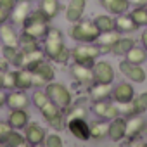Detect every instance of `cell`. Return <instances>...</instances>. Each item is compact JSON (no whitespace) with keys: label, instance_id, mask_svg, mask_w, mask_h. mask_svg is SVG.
<instances>
[{"label":"cell","instance_id":"4","mask_svg":"<svg viewBox=\"0 0 147 147\" xmlns=\"http://www.w3.org/2000/svg\"><path fill=\"white\" fill-rule=\"evenodd\" d=\"M100 55V49L95 43H78L71 50V59L73 62H78L83 66H94L97 57Z\"/></svg>","mask_w":147,"mask_h":147},{"label":"cell","instance_id":"47","mask_svg":"<svg viewBox=\"0 0 147 147\" xmlns=\"http://www.w3.org/2000/svg\"><path fill=\"white\" fill-rule=\"evenodd\" d=\"M128 4L130 5H147V0H128Z\"/></svg>","mask_w":147,"mask_h":147},{"label":"cell","instance_id":"23","mask_svg":"<svg viewBox=\"0 0 147 147\" xmlns=\"http://www.w3.org/2000/svg\"><path fill=\"white\" fill-rule=\"evenodd\" d=\"M30 121V114L26 109H11L9 113V118H7V123L11 125V128L14 130H24V126L28 125Z\"/></svg>","mask_w":147,"mask_h":147},{"label":"cell","instance_id":"7","mask_svg":"<svg viewBox=\"0 0 147 147\" xmlns=\"http://www.w3.org/2000/svg\"><path fill=\"white\" fill-rule=\"evenodd\" d=\"M147 128V119L142 118V114H131V116H126V135L125 138H128L126 145H137L140 144L138 138L142 137V133L145 131Z\"/></svg>","mask_w":147,"mask_h":147},{"label":"cell","instance_id":"44","mask_svg":"<svg viewBox=\"0 0 147 147\" xmlns=\"http://www.w3.org/2000/svg\"><path fill=\"white\" fill-rule=\"evenodd\" d=\"M9 130H11V125H9L7 121H0V138H2Z\"/></svg>","mask_w":147,"mask_h":147},{"label":"cell","instance_id":"9","mask_svg":"<svg viewBox=\"0 0 147 147\" xmlns=\"http://www.w3.org/2000/svg\"><path fill=\"white\" fill-rule=\"evenodd\" d=\"M92 113L106 121H111L118 116H121L118 104H114L111 99H104V100H92Z\"/></svg>","mask_w":147,"mask_h":147},{"label":"cell","instance_id":"12","mask_svg":"<svg viewBox=\"0 0 147 147\" xmlns=\"http://www.w3.org/2000/svg\"><path fill=\"white\" fill-rule=\"evenodd\" d=\"M92 69H94V82L113 83V80H114V69H113L111 62H107V61H95V64L92 66Z\"/></svg>","mask_w":147,"mask_h":147},{"label":"cell","instance_id":"22","mask_svg":"<svg viewBox=\"0 0 147 147\" xmlns=\"http://www.w3.org/2000/svg\"><path fill=\"white\" fill-rule=\"evenodd\" d=\"M113 94V83H99L94 82L88 87V95L92 100H104V99H111Z\"/></svg>","mask_w":147,"mask_h":147},{"label":"cell","instance_id":"24","mask_svg":"<svg viewBox=\"0 0 147 147\" xmlns=\"http://www.w3.org/2000/svg\"><path fill=\"white\" fill-rule=\"evenodd\" d=\"M0 145H7V147H24V145H28V142H26V137H24L19 130L11 128L2 138H0Z\"/></svg>","mask_w":147,"mask_h":147},{"label":"cell","instance_id":"1","mask_svg":"<svg viewBox=\"0 0 147 147\" xmlns=\"http://www.w3.org/2000/svg\"><path fill=\"white\" fill-rule=\"evenodd\" d=\"M99 28L95 26L94 21L90 19H80L76 23H73V28L69 31V36L78 42V43H94L99 36Z\"/></svg>","mask_w":147,"mask_h":147},{"label":"cell","instance_id":"3","mask_svg":"<svg viewBox=\"0 0 147 147\" xmlns=\"http://www.w3.org/2000/svg\"><path fill=\"white\" fill-rule=\"evenodd\" d=\"M64 47H66V43H64L62 31L59 28H52L50 26V30L43 36V54H45V57L50 59V61H54L61 54V50Z\"/></svg>","mask_w":147,"mask_h":147},{"label":"cell","instance_id":"32","mask_svg":"<svg viewBox=\"0 0 147 147\" xmlns=\"http://www.w3.org/2000/svg\"><path fill=\"white\" fill-rule=\"evenodd\" d=\"M133 45H135V40H133L131 36H125V35H121V36H119V40L113 45L111 52H113V54H116V55H125V54H126Z\"/></svg>","mask_w":147,"mask_h":147},{"label":"cell","instance_id":"25","mask_svg":"<svg viewBox=\"0 0 147 147\" xmlns=\"http://www.w3.org/2000/svg\"><path fill=\"white\" fill-rule=\"evenodd\" d=\"M16 88L24 90V92L33 88V73H31V69H26V67H18L16 69Z\"/></svg>","mask_w":147,"mask_h":147},{"label":"cell","instance_id":"50","mask_svg":"<svg viewBox=\"0 0 147 147\" xmlns=\"http://www.w3.org/2000/svg\"><path fill=\"white\" fill-rule=\"evenodd\" d=\"M99 2H100V0H99Z\"/></svg>","mask_w":147,"mask_h":147},{"label":"cell","instance_id":"11","mask_svg":"<svg viewBox=\"0 0 147 147\" xmlns=\"http://www.w3.org/2000/svg\"><path fill=\"white\" fill-rule=\"evenodd\" d=\"M119 71L133 83H144L147 80V73L142 67V64H133V62H128L126 59L119 62Z\"/></svg>","mask_w":147,"mask_h":147},{"label":"cell","instance_id":"43","mask_svg":"<svg viewBox=\"0 0 147 147\" xmlns=\"http://www.w3.org/2000/svg\"><path fill=\"white\" fill-rule=\"evenodd\" d=\"M11 67V62L4 57V55H0V73H4V71H7Z\"/></svg>","mask_w":147,"mask_h":147},{"label":"cell","instance_id":"36","mask_svg":"<svg viewBox=\"0 0 147 147\" xmlns=\"http://www.w3.org/2000/svg\"><path fill=\"white\" fill-rule=\"evenodd\" d=\"M18 47H19L21 50H35V49H40L38 38H35V36H31V35H28V33H24V31L19 35V43H18Z\"/></svg>","mask_w":147,"mask_h":147},{"label":"cell","instance_id":"31","mask_svg":"<svg viewBox=\"0 0 147 147\" xmlns=\"http://www.w3.org/2000/svg\"><path fill=\"white\" fill-rule=\"evenodd\" d=\"M38 9L52 21L54 18H57V14L61 11V4H59V0H40Z\"/></svg>","mask_w":147,"mask_h":147},{"label":"cell","instance_id":"2","mask_svg":"<svg viewBox=\"0 0 147 147\" xmlns=\"http://www.w3.org/2000/svg\"><path fill=\"white\" fill-rule=\"evenodd\" d=\"M50 19L38 9V11H31V14L28 16V19L23 24V31L35 36V38H43L47 35V31L50 30Z\"/></svg>","mask_w":147,"mask_h":147},{"label":"cell","instance_id":"38","mask_svg":"<svg viewBox=\"0 0 147 147\" xmlns=\"http://www.w3.org/2000/svg\"><path fill=\"white\" fill-rule=\"evenodd\" d=\"M16 88V69H7L2 73V90H14Z\"/></svg>","mask_w":147,"mask_h":147},{"label":"cell","instance_id":"26","mask_svg":"<svg viewBox=\"0 0 147 147\" xmlns=\"http://www.w3.org/2000/svg\"><path fill=\"white\" fill-rule=\"evenodd\" d=\"M0 42H2V45L18 47V43H19V35L16 33V30H14L12 24H9V23L0 24Z\"/></svg>","mask_w":147,"mask_h":147},{"label":"cell","instance_id":"30","mask_svg":"<svg viewBox=\"0 0 147 147\" xmlns=\"http://www.w3.org/2000/svg\"><path fill=\"white\" fill-rule=\"evenodd\" d=\"M125 59L128 62H133V64H144L147 61V50L142 47V45H133L126 54H125Z\"/></svg>","mask_w":147,"mask_h":147},{"label":"cell","instance_id":"14","mask_svg":"<svg viewBox=\"0 0 147 147\" xmlns=\"http://www.w3.org/2000/svg\"><path fill=\"white\" fill-rule=\"evenodd\" d=\"M5 106L9 109H28L30 97L24 90H19V88L9 90L7 95H5Z\"/></svg>","mask_w":147,"mask_h":147},{"label":"cell","instance_id":"48","mask_svg":"<svg viewBox=\"0 0 147 147\" xmlns=\"http://www.w3.org/2000/svg\"><path fill=\"white\" fill-rule=\"evenodd\" d=\"M5 92H2V88H0V107H2V106H5Z\"/></svg>","mask_w":147,"mask_h":147},{"label":"cell","instance_id":"15","mask_svg":"<svg viewBox=\"0 0 147 147\" xmlns=\"http://www.w3.org/2000/svg\"><path fill=\"white\" fill-rule=\"evenodd\" d=\"M69 69H71V76L75 78L80 85L90 87L94 83V69L90 66H83V64H78V62H73V66Z\"/></svg>","mask_w":147,"mask_h":147},{"label":"cell","instance_id":"42","mask_svg":"<svg viewBox=\"0 0 147 147\" xmlns=\"http://www.w3.org/2000/svg\"><path fill=\"white\" fill-rule=\"evenodd\" d=\"M11 19V11L4 5H0V24H4Z\"/></svg>","mask_w":147,"mask_h":147},{"label":"cell","instance_id":"39","mask_svg":"<svg viewBox=\"0 0 147 147\" xmlns=\"http://www.w3.org/2000/svg\"><path fill=\"white\" fill-rule=\"evenodd\" d=\"M49 100H50V99H49L45 88H43V90H42V88H36V90L33 92V95H31V102H33V106H35L36 109H40L42 106H45Z\"/></svg>","mask_w":147,"mask_h":147},{"label":"cell","instance_id":"41","mask_svg":"<svg viewBox=\"0 0 147 147\" xmlns=\"http://www.w3.org/2000/svg\"><path fill=\"white\" fill-rule=\"evenodd\" d=\"M69 59H71V50H69L67 47H64V49L61 50V54H59L52 62H55V64H67Z\"/></svg>","mask_w":147,"mask_h":147},{"label":"cell","instance_id":"16","mask_svg":"<svg viewBox=\"0 0 147 147\" xmlns=\"http://www.w3.org/2000/svg\"><path fill=\"white\" fill-rule=\"evenodd\" d=\"M30 14H31L30 0H16L14 7L11 9V21L14 24H18V26H23Z\"/></svg>","mask_w":147,"mask_h":147},{"label":"cell","instance_id":"33","mask_svg":"<svg viewBox=\"0 0 147 147\" xmlns=\"http://www.w3.org/2000/svg\"><path fill=\"white\" fill-rule=\"evenodd\" d=\"M131 113L133 114H144L147 111V92H142L131 99Z\"/></svg>","mask_w":147,"mask_h":147},{"label":"cell","instance_id":"34","mask_svg":"<svg viewBox=\"0 0 147 147\" xmlns=\"http://www.w3.org/2000/svg\"><path fill=\"white\" fill-rule=\"evenodd\" d=\"M130 16H131V19L135 21V24L138 28L147 26V5H137V7H133L131 12H130Z\"/></svg>","mask_w":147,"mask_h":147},{"label":"cell","instance_id":"49","mask_svg":"<svg viewBox=\"0 0 147 147\" xmlns=\"http://www.w3.org/2000/svg\"><path fill=\"white\" fill-rule=\"evenodd\" d=\"M0 88H2V73H0Z\"/></svg>","mask_w":147,"mask_h":147},{"label":"cell","instance_id":"17","mask_svg":"<svg viewBox=\"0 0 147 147\" xmlns=\"http://www.w3.org/2000/svg\"><path fill=\"white\" fill-rule=\"evenodd\" d=\"M126 135V118L125 116H118L114 119L109 121V128H107V138L111 142H121Z\"/></svg>","mask_w":147,"mask_h":147},{"label":"cell","instance_id":"27","mask_svg":"<svg viewBox=\"0 0 147 147\" xmlns=\"http://www.w3.org/2000/svg\"><path fill=\"white\" fill-rule=\"evenodd\" d=\"M107 128H109V121L106 119H95L90 123V140L100 142L104 138H107Z\"/></svg>","mask_w":147,"mask_h":147},{"label":"cell","instance_id":"21","mask_svg":"<svg viewBox=\"0 0 147 147\" xmlns=\"http://www.w3.org/2000/svg\"><path fill=\"white\" fill-rule=\"evenodd\" d=\"M85 7H87V0H69V5L66 9V19L69 23H76L83 19Z\"/></svg>","mask_w":147,"mask_h":147},{"label":"cell","instance_id":"19","mask_svg":"<svg viewBox=\"0 0 147 147\" xmlns=\"http://www.w3.org/2000/svg\"><path fill=\"white\" fill-rule=\"evenodd\" d=\"M45 135L47 131L38 125V123H28L24 126V137H26V142L30 145H43V140H45Z\"/></svg>","mask_w":147,"mask_h":147},{"label":"cell","instance_id":"18","mask_svg":"<svg viewBox=\"0 0 147 147\" xmlns=\"http://www.w3.org/2000/svg\"><path fill=\"white\" fill-rule=\"evenodd\" d=\"M45 59V54L42 49H35V50H21V57L18 62V67H26V69H33L38 62H42Z\"/></svg>","mask_w":147,"mask_h":147},{"label":"cell","instance_id":"13","mask_svg":"<svg viewBox=\"0 0 147 147\" xmlns=\"http://www.w3.org/2000/svg\"><path fill=\"white\" fill-rule=\"evenodd\" d=\"M135 97V88L131 83H119L116 87H113V94H111V100L114 104H128L131 102V99Z\"/></svg>","mask_w":147,"mask_h":147},{"label":"cell","instance_id":"29","mask_svg":"<svg viewBox=\"0 0 147 147\" xmlns=\"http://www.w3.org/2000/svg\"><path fill=\"white\" fill-rule=\"evenodd\" d=\"M100 5H102L107 12L116 14V16L125 14V12L128 11V7H130L128 0H100Z\"/></svg>","mask_w":147,"mask_h":147},{"label":"cell","instance_id":"20","mask_svg":"<svg viewBox=\"0 0 147 147\" xmlns=\"http://www.w3.org/2000/svg\"><path fill=\"white\" fill-rule=\"evenodd\" d=\"M121 35H123V33H119L118 30L100 31V33H99V36H97V40H95L94 43L100 49V52H111L113 45L119 40V36H121Z\"/></svg>","mask_w":147,"mask_h":147},{"label":"cell","instance_id":"28","mask_svg":"<svg viewBox=\"0 0 147 147\" xmlns=\"http://www.w3.org/2000/svg\"><path fill=\"white\" fill-rule=\"evenodd\" d=\"M114 24H116V30L119 31V33H133L138 26L135 24V21L131 19V16L130 14H119V16H116L114 18Z\"/></svg>","mask_w":147,"mask_h":147},{"label":"cell","instance_id":"8","mask_svg":"<svg viewBox=\"0 0 147 147\" xmlns=\"http://www.w3.org/2000/svg\"><path fill=\"white\" fill-rule=\"evenodd\" d=\"M31 73H33V87H35V88H42V87H45L47 83L54 82V78H55V69H54L50 59H49V61L43 59L42 62H38V64L31 69Z\"/></svg>","mask_w":147,"mask_h":147},{"label":"cell","instance_id":"5","mask_svg":"<svg viewBox=\"0 0 147 147\" xmlns=\"http://www.w3.org/2000/svg\"><path fill=\"white\" fill-rule=\"evenodd\" d=\"M43 116V119L55 130V131H61L66 128V114H64V109H61L55 102L49 100L45 106H42L38 109Z\"/></svg>","mask_w":147,"mask_h":147},{"label":"cell","instance_id":"35","mask_svg":"<svg viewBox=\"0 0 147 147\" xmlns=\"http://www.w3.org/2000/svg\"><path fill=\"white\" fill-rule=\"evenodd\" d=\"M95 26L99 28V31H111V30H116V24H114V18L113 16H107V14H99L95 19H94Z\"/></svg>","mask_w":147,"mask_h":147},{"label":"cell","instance_id":"46","mask_svg":"<svg viewBox=\"0 0 147 147\" xmlns=\"http://www.w3.org/2000/svg\"><path fill=\"white\" fill-rule=\"evenodd\" d=\"M140 43H142V47L147 50V30L142 31V35H140Z\"/></svg>","mask_w":147,"mask_h":147},{"label":"cell","instance_id":"10","mask_svg":"<svg viewBox=\"0 0 147 147\" xmlns=\"http://www.w3.org/2000/svg\"><path fill=\"white\" fill-rule=\"evenodd\" d=\"M66 126L69 130V133L82 140L87 142L90 140V123L87 121V118H73V119H66Z\"/></svg>","mask_w":147,"mask_h":147},{"label":"cell","instance_id":"45","mask_svg":"<svg viewBox=\"0 0 147 147\" xmlns=\"http://www.w3.org/2000/svg\"><path fill=\"white\" fill-rule=\"evenodd\" d=\"M14 4H16V0H0V5H4V7H7L9 11L14 7Z\"/></svg>","mask_w":147,"mask_h":147},{"label":"cell","instance_id":"40","mask_svg":"<svg viewBox=\"0 0 147 147\" xmlns=\"http://www.w3.org/2000/svg\"><path fill=\"white\" fill-rule=\"evenodd\" d=\"M62 138L59 133H47L45 135V140H43V145L45 147H62Z\"/></svg>","mask_w":147,"mask_h":147},{"label":"cell","instance_id":"37","mask_svg":"<svg viewBox=\"0 0 147 147\" xmlns=\"http://www.w3.org/2000/svg\"><path fill=\"white\" fill-rule=\"evenodd\" d=\"M2 55L12 64L18 67V62H19V57H21V49L19 47H12V45H4L2 47Z\"/></svg>","mask_w":147,"mask_h":147},{"label":"cell","instance_id":"6","mask_svg":"<svg viewBox=\"0 0 147 147\" xmlns=\"http://www.w3.org/2000/svg\"><path fill=\"white\" fill-rule=\"evenodd\" d=\"M45 92L49 95V99L52 102H55L61 109H67L71 104H73V95L69 92V88L62 83H57V82H50L45 85Z\"/></svg>","mask_w":147,"mask_h":147}]
</instances>
